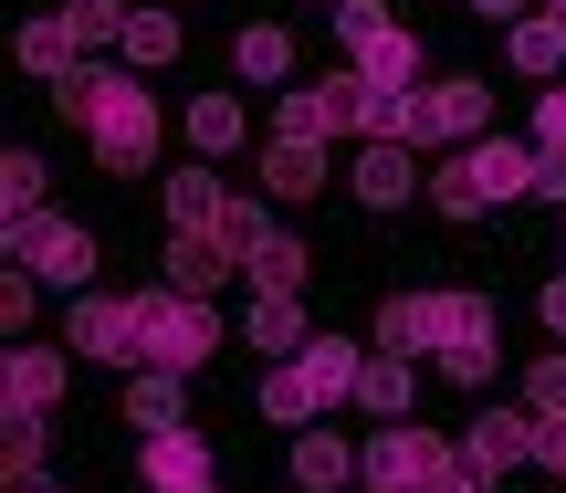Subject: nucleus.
<instances>
[{
  "instance_id": "nucleus-1",
  "label": "nucleus",
  "mask_w": 566,
  "mask_h": 493,
  "mask_svg": "<svg viewBox=\"0 0 566 493\" xmlns=\"http://www.w3.org/2000/svg\"><path fill=\"white\" fill-rule=\"evenodd\" d=\"M63 116L84 126V147H95L105 179H137L147 158H158V95H147L137 63H84L74 84H53Z\"/></svg>"
},
{
  "instance_id": "nucleus-2",
  "label": "nucleus",
  "mask_w": 566,
  "mask_h": 493,
  "mask_svg": "<svg viewBox=\"0 0 566 493\" xmlns=\"http://www.w3.org/2000/svg\"><path fill=\"white\" fill-rule=\"evenodd\" d=\"M535 168H546V147H514V137H472V147H451V168L430 179V200H441L451 221H483L493 200H525V189H535Z\"/></svg>"
},
{
  "instance_id": "nucleus-3",
  "label": "nucleus",
  "mask_w": 566,
  "mask_h": 493,
  "mask_svg": "<svg viewBox=\"0 0 566 493\" xmlns=\"http://www.w3.org/2000/svg\"><path fill=\"white\" fill-rule=\"evenodd\" d=\"M483 336H493V294H388L378 305L388 357H441V347H483Z\"/></svg>"
},
{
  "instance_id": "nucleus-4",
  "label": "nucleus",
  "mask_w": 566,
  "mask_h": 493,
  "mask_svg": "<svg viewBox=\"0 0 566 493\" xmlns=\"http://www.w3.org/2000/svg\"><path fill=\"white\" fill-rule=\"evenodd\" d=\"M137 347L147 368H210L221 357V315H210V294H179V284H147L137 294Z\"/></svg>"
},
{
  "instance_id": "nucleus-5",
  "label": "nucleus",
  "mask_w": 566,
  "mask_h": 493,
  "mask_svg": "<svg viewBox=\"0 0 566 493\" xmlns=\"http://www.w3.org/2000/svg\"><path fill=\"white\" fill-rule=\"evenodd\" d=\"M0 242H11L21 273H42V284H95V231L63 221V210H21V221H0Z\"/></svg>"
},
{
  "instance_id": "nucleus-6",
  "label": "nucleus",
  "mask_w": 566,
  "mask_h": 493,
  "mask_svg": "<svg viewBox=\"0 0 566 493\" xmlns=\"http://www.w3.org/2000/svg\"><path fill=\"white\" fill-rule=\"evenodd\" d=\"M462 462V441H441V431H420V420H388L378 441H367V473H357V493H430Z\"/></svg>"
},
{
  "instance_id": "nucleus-7",
  "label": "nucleus",
  "mask_w": 566,
  "mask_h": 493,
  "mask_svg": "<svg viewBox=\"0 0 566 493\" xmlns=\"http://www.w3.org/2000/svg\"><path fill=\"white\" fill-rule=\"evenodd\" d=\"M472 137H493V95H483V74L420 84V105H409V147H472Z\"/></svg>"
},
{
  "instance_id": "nucleus-8",
  "label": "nucleus",
  "mask_w": 566,
  "mask_h": 493,
  "mask_svg": "<svg viewBox=\"0 0 566 493\" xmlns=\"http://www.w3.org/2000/svg\"><path fill=\"white\" fill-rule=\"evenodd\" d=\"M63 336H74V357H95V368H147V347H137V294H74Z\"/></svg>"
},
{
  "instance_id": "nucleus-9",
  "label": "nucleus",
  "mask_w": 566,
  "mask_h": 493,
  "mask_svg": "<svg viewBox=\"0 0 566 493\" xmlns=\"http://www.w3.org/2000/svg\"><path fill=\"white\" fill-rule=\"evenodd\" d=\"M137 483L147 493H210L221 473H210V441L179 420V431H137Z\"/></svg>"
},
{
  "instance_id": "nucleus-10",
  "label": "nucleus",
  "mask_w": 566,
  "mask_h": 493,
  "mask_svg": "<svg viewBox=\"0 0 566 493\" xmlns=\"http://www.w3.org/2000/svg\"><path fill=\"white\" fill-rule=\"evenodd\" d=\"M63 389H74V368H63L53 347H11V368H0V410L11 420H53Z\"/></svg>"
},
{
  "instance_id": "nucleus-11",
  "label": "nucleus",
  "mask_w": 566,
  "mask_h": 493,
  "mask_svg": "<svg viewBox=\"0 0 566 493\" xmlns=\"http://www.w3.org/2000/svg\"><path fill=\"white\" fill-rule=\"evenodd\" d=\"M231 263H242V252H231L221 231H168L158 284H179V294H221V284H231Z\"/></svg>"
},
{
  "instance_id": "nucleus-12",
  "label": "nucleus",
  "mask_w": 566,
  "mask_h": 493,
  "mask_svg": "<svg viewBox=\"0 0 566 493\" xmlns=\"http://www.w3.org/2000/svg\"><path fill=\"white\" fill-rule=\"evenodd\" d=\"M462 462H472V473H493V483H504L514 462H535V410H483L462 431Z\"/></svg>"
},
{
  "instance_id": "nucleus-13",
  "label": "nucleus",
  "mask_w": 566,
  "mask_h": 493,
  "mask_svg": "<svg viewBox=\"0 0 566 493\" xmlns=\"http://www.w3.org/2000/svg\"><path fill=\"white\" fill-rule=\"evenodd\" d=\"M346 189H357L367 210H399L409 189H420V158H409L399 137H367V147H357V168H346Z\"/></svg>"
},
{
  "instance_id": "nucleus-14",
  "label": "nucleus",
  "mask_w": 566,
  "mask_h": 493,
  "mask_svg": "<svg viewBox=\"0 0 566 493\" xmlns=\"http://www.w3.org/2000/svg\"><path fill=\"white\" fill-rule=\"evenodd\" d=\"M325 179H336L325 168V137H273L263 147V200H315Z\"/></svg>"
},
{
  "instance_id": "nucleus-15",
  "label": "nucleus",
  "mask_w": 566,
  "mask_h": 493,
  "mask_svg": "<svg viewBox=\"0 0 566 493\" xmlns=\"http://www.w3.org/2000/svg\"><path fill=\"white\" fill-rule=\"evenodd\" d=\"M304 389H315V410H336V399H357V378H367V357H357V336H304Z\"/></svg>"
},
{
  "instance_id": "nucleus-16",
  "label": "nucleus",
  "mask_w": 566,
  "mask_h": 493,
  "mask_svg": "<svg viewBox=\"0 0 566 493\" xmlns=\"http://www.w3.org/2000/svg\"><path fill=\"white\" fill-rule=\"evenodd\" d=\"M357 473H367V452H346L325 420H315V431H294V493H346Z\"/></svg>"
},
{
  "instance_id": "nucleus-17",
  "label": "nucleus",
  "mask_w": 566,
  "mask_h": 493,
  "mask_svg": "<svg viewBox=\"0 0 566 493\" xmlns=\"http://www.w3.org/2000/svg\"><path fill=\"white\" fill-rule=\"evenodd\" d=\"M21 74H42V84H74L84 74V42H74V21H63V11L21 21Z\"/></svg>"
},
{
  "instance_id": "nucleus-18",
  "label": "nucleus",
  "mask_w": 566,
  "mask_h": 493,
  "mask_svg": "<svg viewBox=\"0 0 566 493\" xmlns=\"http://www.w3.org/2000/svg\"><path fill=\"white\" fill-rule=\"evenodd\" d=\"M221 210H231L221 168H168V231H221Z\"/></svg>"
},
{
  "instance_id": "nucleus-19",
  "label": "nucleus",
  "mask_w": 566,
  "mask_h": 493,
  "mask_svg": "<svg viewBox=\"0 0 566 493\" xmlns=\"http://www.w3.org/2000/svg\"><path fill=\"white\" fill-rule=\"evenodd\" d=\"M252 137V116H242V95H231V84H210L200 105H189V147H200V158H231V147Z\"/></svg>"
},
{
  "instance_id": "nucleus-20",
  "label": "nucleus",
  "mask_w": 566,
  "mask_h": 493,
  "mask_svg": "<svg viewBox=\"0 0 566 493\" xmlns=\"http://www.w3.org/2000/svg\"><path fill=\"white\" fill-rule=\"evenodd\" d=\"M252 347H263V357H304V336H315V326H304V294H252Z\"/></svg>"
},
{
  "instance_id": "nucleus-21",
  "label": "nucleus",
  "mask_w": 566,
  "mask_h": 493,
  "mask_svg": "<svg viewBox=\"0 0 566 493\" xmlns=\"http://www.w3.org/2000/svg\"><path fill=\"white\" fill-rule=\"evenodd\" d=\"M357 74H367V84H388V95H409V84H420V32H409V21H388V32L357 53Z\"/></svg>"
},
{
  "instance_id": "nucleus-22",
  "label": "nucleus",
  "mask_w": 566,
  "mask_h": 493,
  "mask_svg": "<svg viewBox=\"0 0 566 493\" xmlns=\"http://www.w3.org/2000/svg\"><path fill=\"white\" fill-rule=\"evenodd\" d=\"M126 420H137V431H179V420H189L179 368H137V378H126Z\"/></svg>"
},
{
  "instance_id": "nucleus-23",
  "label": "nucleus",
  "mask_w": 566,
  "mask_h": 493,
  "mask_svg": "<svg viewBox=\"0 0 566 493\" xmlns=\"http://www.w3.org/2000/svg\"><path fill=\"white\" fill-rule=\"evenodd\" d=\"M514 74H566V11H525L514 21Z\"/></svg>"
},
{
  "instance_id": "nucleus-24",
  "label": "nucleus",
  "mask_w": 566,
  "mask_h": 493,
  "mask_svg": "<svg viewBox=\"0 0 566 493\" xmlns=\"http://www.w3.org/2000/svg\"><path fill=\"white\" fill-rule=\"evenodd\" d=\"M357 410L367 420H378V431H388V420H409V357H367V378H357Z\"/></svg>"
},
{
  "instance_id": "nucleus-25",
  "label": "nucleus",
  "mask_w": 566,
  "mask_h": 493,
  "mask_svg": "<svg viewBox=\"0 0 566 493\" xmlns=\"http://www.w3.org/2000/svg\"><path fill=\"white\" fill-rule=\"evenodd\" d=\"M231 63H242V84H283L294 74V32H283V21H252V32L231 42Z\"/></svg>"
},
{
  "instance_id": "nucleus-26",
  "label": "nucleus",
  "mask_w": 566,
  "mask_h": 493,
  "mask_svg": "<svg viewBox=\"0 0 566 493\" xmlns=\"http://www.w3.org/2000/svg\"><path fill=\"white\" fill-rule=\"evenodd\" d=\"M137 74H158V63H179V11H126V53Z\"/></svg>"
},
{
  "instance_id": "nucleus-27",
  "label": "nucleus",
  "mask_w": 566,
  "mask_h": 493,
  "mask_svg": "<svg viewBox=\"0 0 566 493\" xmlns=\"http://www.w3.org/2000/svg\"><path fill=\"white\" fill-rule=\"evenodd\" d=\"M63 21H74L84 63H95V53H126V0H63Z\"/></svg>"
},
{
  "instance_id": "nucleus-28",
  "label": "nucleus",
  "mask_w": 566,
  "mask_h": 493,
  "mask_svg": "<svg viewBox=\"0 0 566 493\" xmlns=\"http://www.w3.org/2000/svg\"><path fill=\"white\" fill-rule=\"evenodd\" d=\"M242 273H252V294H304V242H294V231H273Z\"/></svg>"
},
{
  "instance_id": "nucleus-29",
  "label": "nucleus",
  "mask_w": 566,
  "mask_h": 493,
  "mask_svg": "<svg viewBox=\"0 0 566 493\" xmlns=\"http://www.w3.org/2000/svg\"><path fill=\"white\" fill-rule=\"evenodd\" d=\"M388 21H399V11H388V0H336V42H346V63H357L367 42L388 32Z\"/></svg>"
},
{
  "instance_id": "nucleus-30",
  "label": "nucleus",
  "mask_w": 566,
  "mask_h": 493,
  "mask_svg": "<svg viewBox=\"0 0 566 493\" xmlns=\"http://www.w3.org/2000/svg\"><path fill=\"white\" fill-rule=\"evenodd\" d=\"M0 210H11V221H21V210H42V158H32V147L0 158Z\"/></svg>"
},
{
  "instance_id": "nucleus-31",
  "label": "nucleus",
  "mask_w": 566,
  "mask_h": 493,
  "mask_svg": "<svg viewBox=\"0 0 566 493\" xmlns=\"http://www.w3.org/2000/svg\"><path fill=\"white\" fill-rule=\"evenodd\" d=\"M0 473H11V493L42 483V420H11V431H0Z\"/></svg>"
},
{
  "instance_id": "nucleus-32",
  "label": "nucleus",
  "mask_w": 566,
  "mask_h": 493,
  "mask_svg": "<svg viewBox=\"0 0 566 493\" xmlns=\"http://www.w3.org/2000/svg\"><path fill=\"white\" fill-rule=\"evenodd\" d=\"M221 242H231V252L252 263V252L273 242V200H231V210H221Z\"/></svg>"
},
{
  "instance_id": "nucleus-33",
  "label": "nucleus",
  "mask_w": 566,
  "mask_h": 493,
  "mask_svg": "<svg viewBox=\"0 0 566 493\" xmlns=\"http://www.w3.org/2000/svg\"><path fill=\"white\" fill-rule=\"evenodd\" d=\"M263 420H325L315 389H304V368H273V378H263Z\"/></svg>"
},
{
  "instance_id": "nucleus-34",
  "label": "nucleus",
  "mask_w": 566,
  "mask_h": 493,
  "mask_svg": "<svg viewBox=\"0 0 566 493\" xmlns=\"http://www.w3.org/2000/svg\"><path fill=\"white\" fill-rule=\"evenodd\" d=\"M32 315H42V273H21V263H11V284H0V326L32 336Z\"/></svg>"
},
{
  "instance_id": "nucleus-35",
  "label": "nucleus",
  "mask_w": 566,
  "mask_h": 493,
  "mask_svg": "<svg viewBox=\"0 0 566 493\" xmlns=\"http://www.w3.org/2000/svg\"><path fill=\"white\" fill-rule=\"evenodd\" d=\"M525 410H546V420L566 410V347H556V357H535V368H525Z\"/></svg>"
},
{
  "instance_id": "nucleus-36",
  "label": "nucleus",
  "mask_w": 566,
  "mask_h": 493,
  "mask_svg": "<svg viewBox=\"0 0 566 493\" xmlns=\"http://www.w3.org/2000/svg\"><path fill=\"white\" fill-rule=\"evenodd\" d=\"M441 378H451V389H483V378H493V336H483V347H441Z\"/></svg>"
},
{
  "instance_id": "nucleus-37",
  "label": "nucleus",
  "mask_w": 566,
  "mask_h": 493,
  "mask_svg": "<svg viewBox=\"0 0 566 493\" xmlns=\"http://www.w3.org/2000/svg\"><path fill=\"white\" fill-rule=\"evenodd\" d=\"M535 147H566V84H546V95H535Z\"/></svg>"
},
{
  "instance_id": "nucleus-38",
  "label": "nucleus",
  "mask_w": 566,
  "mask_h": 493,
  "mask_svg": "<svg viewBox=\"0 0 566 493\" xmlns=\"http://www.w3.org/2000/svg\"><path fill=\"white\" fill-rule=\"evenodd\" d=\"M535 462H546V473L566 483V410H556V420H546V410H535Z\"/></svg>"
},
{
  "instance_id": "nucleus-39",
  "label": "nucleus",
  "mask_w": 566,
  "mask_h": 493,
  "mask_svg": "<svg viewBox=\"0 0 566 493\" xmlns=\"http://www.w3.org/2000/svg\"><path fill=\"white\" fill-rule=\"evenodd\" d=\"M535 200H556V210H566V147H546V168H535Z\"/></svg>"
},
{
  "instance_id": "nucleus-40",
  "label": "nucleus",
  "mask_w": 566,
  "mask_h": 493,
  "mask_svg": "<svg viewBox=\"0 0 566 493\" xmlns=\"http://www.w3.org/2000/svg\"><path fill=\"white\" fill-rule=\"evenodd\" d=\"M430 493H493V473H472V462H451V473L430 483Z\"/></svg>"
},
{
  "instance_id": "nucleus-41",
  "label": "nucleus",
  "mask_w": 566,
  "mask_h": 493,
  "mask_svg": "<svg viewBox=\"0 0 566 493\" xmlns=\"http://www.w3.org/2000/svg\"><path fill=\"white\" fill-rule=\"evenodd\" d=\"M535 315H546V326L566 336V273H556V284H546V294H535Z\"/></svg>"
},
{
  "instance_id": "nucleus-42",
  "label": "nucleus",
  "mask_w": 566,
  "mask_h": 493,
  "mask_svg": "<svg viewBox=\"0 0 566 493\" xmlns=\"http://www.w3.org/2000/svg\"><path fill=\"white\" fill-rule=\"evenodd\" d=\"M472 21H525V0H472Z\"/></svg>"
},
{
  "instance_id": "nucleus-43",
  "label": "nucleus",
  "mask_w": 566,
  "mask_h": 493,
  "mask_svg": "<svg viewBox=\"0 0 566 493\" xmlns=\"http://www.w3.org/2000/svg\"><path fill=\"white\" fill-rule=\"evenodd\" d=\"M21 493H63V483H21Z\"/></svg>"
},
{
  "instance_id": "nucleus-44",
  "label": "nucleus",
  "mask_w": 566,
  "mask_h": 493,
  "mask_svg": "<svg viewBox=\"0 0 566 493\" xmlns=\"http://www.w3.org/2000/svg\"><path fill=\"white\" fill-rule=\"evenodd\" d=\"M210 493H221V483H210Z\"/></svg>"
},
{
  "instance_id": "nucleus-45",
  "label": "nucleus",
  "mask_w": 566,
  "mask_h": 493,
  "mask_svg": "<svg viewBox=\"0 0 566 493\" xmlns=\"http://www.w3.org/2000/svg\"><path fill=\"white\" fill-rule=\"evenodd\" d=\"M546 11H556V0H546Z\"/></svg>"
},
{
  "instance_id": "nucleus-46",
  "label": "nucleus",
  "mask_w": 566,
  "mask_h": 493,
  "mask_svg": "<svg viewBox=\"0 0 566 493\" xmlns=\"http://www.w3.org/2000/svg\"><path fill=\"white\" fill-rule=\"evenodd\" d=\"M556 11H566V0H556Z\"/></svg>"
},
{
  "instance_id": "nucleus-47",
  "label": "nucleus",
  "mask_w": 566,
  "mask_h": 493,
  "mask_svg": "<svg viewBox=\"0 0 566 493\" xmlns=\"http://www.w3.org/2000/svg\"><path fill=\"white\" fill-rule=\"evenodd\" d=\"M556 493H566V483H556Z\"/></svg>"
}]
</instances>
